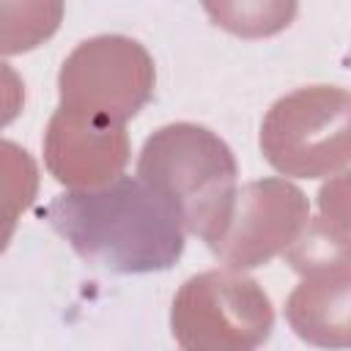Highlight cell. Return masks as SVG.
<instances>
[{"label": "cell", "mask_w": 351, "mask_h": 351, "mask_svg": "<svg viewBox=\"0 0 351 351\" xmlns=\"http://www.w3.org/2000/svg\"><path fill=\"white\" fill-rule=\"evenodd\" d=\"M41 217L82 261L115 274L165 271L184 252V228L176 211L132 176L69 189Z\"/></svg>", "instance_id": "1"}, {"label": "cell", "mask_w": 351, "mask_h": 351, "mask_svg": "<svg viewBox=\"0 0 351 351\" xmlns=\"http://www.w3.org/2000/svg\"><path fill=\"white\" fill-rule=\"evenodd\" d=\"M239 165L230 145L208 126L178 121L156 129L140 151L137 178L178 217L184 233L203 236L236 189Z\"/></svg>", "instance_id": "2"}, {"label": "cell", "mask_w": 351, "mask_h": 351, "mask_svg": "<svg viewBox=\"0 0 351 351\" xmlns=\"http://www.w3.org/2000/svg\"><path fill=\"white\" fill-rule=\"evenodd\" d=\"M348 90L340 85H304L269 107L261 123V151L282 176L329 178L348 167Z\"/></svg>", "instance_id": "3"}, {"label": "cell", "mask_w": 351, "mask_h": 351, "mask_svg": "<svg viewBox=\"0 0 351 351\" xmlns=\"http://www.w3.org/2000/svg\"><path fill=\"white\" fill-rule=\"evenodd\" d=\"M274 329V304L244 269L192 274L170 307V332L189 351H252Z\"/></svg>", "instance_id": "4"}, {"label": "cell", "mask_w": 351, "mask_h": 351, "mask_svg": "<svg viewBox=\"0 0 351 351\" xmlns=\"http://www.w3.org/2000/svg\"><path fill=\"white\" fill-rule=\"evenodd\" d=\"M156 69L148 49L118 33L80 41L58 71L60 104L126 123L154 96Z\"/></svg>", "instance_id": "5"}, {"label": "cell", "mask_w": 351, "mask_h": 351, "mask_svg": "<svg viewBox=\"0 0 351 351\" xmlns=\"http://www.w3.org/2000/svg\"><path fill=\"white\" fill-rule=\"evenodd\" d=\"M310 219L307 195L285 178L236 186L219 219L200 236L230 269H258L282 255Z\"/></svg>", "instance_id": "6"}, {"label": "cell", "mask_w": 351, "mask_h": 351, "mask_svg": "<svg viewBox=\"0 0 351 351\" xmlns=\"http://www.w3.org/2000/svg\"><path fill=\"white\" fill-rule=\"evenodd\" d=\"M129 156L132 143L126 123L93 118L63 104L47 123L44 165L49 176L69 189H90L123 176Z\"/></svg>", "instance_id": "7"}, {"label": "cell", "mask_w": 351, "mask_h": 351, "mask_svg": "<svg viewBox=\"0 0 351 351\" xmlns=\"http://www.w3.org/2000/svg\"><path fill=\"white\" fill-rule=\"evenodd\" d=\"M285 321L304 343L346 348L351 340V269L304 274L285 299Z\"/></svg>", "instance_id": "8"}, {"label": "cell", "mask_w": 351, "mask_h": 351, "mask_svg": "<svg viewBox=\"0 0 351 351\" xmlns=\"http://www.w3.org/2000/svg\"><path fill=\"white\" fill-rule=\"evenodd\" d=\"M38 165L27 148L0 137V255L16 233L22 211L38 195Z\"/></svg>", "instance_id": "9"}, {"label": "cell", "mask_w": 351, "mask_h": 351, "mask_svg": "<svg viewBox=\"0 0 351 351\" xmlns=\"http://www.w3.org/2000/svg\"><path fill=\"white\" fill-rule=\"evenodd\" d=\"M208 19L239 38L282 33L299 11V0H200Z\"/></svg>", "instance_id": "10"}, {"label": "cell", "mask_w": 351, "mask_h": 351, "mask_svg": "<svg viewBox=\"0 0 351 351\" xmlns=\"http://www.w3.org/2000/svg\"><path fill=\"white\" fill-rule=\"evenodd\" d=\"M63 22V0H0V55H22L49 41Z\"/></svg>", "instance_id": "11"}, {"label": "cell", "mask_w": 351, "mask_h": 351, "mask_svg": "<svg viewBox=\"0 0 351 351\" xmlns=\"http://www.w3.org/2000/svg\"><path fill=\"white\" fill-rule=\"evenodd\" d=\"M25 107V82L14 66L0 60V129L19 118Z\"/></svg>", "instance_id": "12"}]
</instances>
